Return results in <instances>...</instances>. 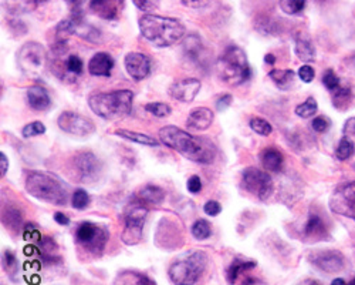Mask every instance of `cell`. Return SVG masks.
<instances>
[{"label":"cell","mask_w":355,"mask_h":285,"mask_svg":"<svg viewBox=\"0 0 355 285\" xmlns=\"http://www.w3.org/2000/svg\"><path fill=\"white\" fill-rule=\"evenodd\" d=\"M159 140L166 147L181 153L184 157L195 163L211 164L216 157V147L211 140L195 137L180 127H162L159 130Z\"/></svg>","instance_id":"6da1fadb"},{"label":"cell","mask_w":355,"mask_h":285,"mask_svg":"<svg viewBox=\"0 0 355 285\" xmlns=\"http://www.w3.org/2000/svg\"><path fill=\"white\" fill-rule=\"evenodd\" d=\"M139 32L144 39L157 47H169L185 36V26L173 17L158 15H144L138 20Z\"/></svg>","instance_id":"7a4b0ae2"},{"label":"cell","mask_w":355,"mask_h":285,"mask_svg":"<svg viewBox=\"0 0 355 285\" xmlns=\"http://www.w3.org/2000/svg\"><path fill=\"white\" fill-rule=\"evenodd\" d=\"M134 93L131 90H114L96 93L88 99V106L94 114L104 120H120L132 111Z\"/></svg>","instance_id":"3957f363"},{"label":"cell","mask_w":355,"mask_h":285,"mask_svg":"<svg viewBox=\"0 0 355 285\" xmlns=\"http://www.w3.org/2000/svg\"><path fill=\"white\" fill-rule=\"evenodd\" d=\"M26 191L40 202L54 206H66L67 188L54 174L46 171H31L24 183Z\"/></svg>","instance_id":"277c9868"},{"label":"cell","mask_w":355,"mask_h":285,"mask_svg":"<svg viewBox=\"0 0 355 285\" xmlns=\"http://www.w3.org/2000/svg\"><path fill=\"white\" fill-rule=\"evenodd\" d=\"M219 77L229 86H241L252 77L246 53L238 46H229L218 62Z\"/></svg>","instance_id":"5b68a950"},{"label":"cell","mask_w":355,"mask_h":285,"mask_svg":"<svg viewBox=\"0 0 355 285\" xmlns=\"http://www.w3.org/2000/svg\"><path fill=\"white\" fill-rule=\"evenodd\" d=\"M208 266V255L202 251H195L185 259L171 266L168 274L175 285H193L202 277Z\"/></svg>","instance_id":"8992f818"},{"label":"cell","mask_w":355,"mask_h":285,"mask_svg":"<svg viewBox=\"0 0 355 285\" xmlns=\"http://www.w3.org/2000/svg\"><path fill=\"white\" fill-rule=\"evenodd\" d=\"M17 66L24 76L39 79L47 67L46 49L37 42L24 43L17 51Z\"/></svg>","instance_id":"52a82bcc"},{"label":"cell","mask_w":355,"mask_h":285,"mask_svg":"<svg viewBox=\"0 0 355 285\" xmlns=\"http://www.w3.org/2000/svg\"><path fill=\"white\" fill-rule=\"evenodd\" d=\"M77 244L96 256H100L108 241V231L105 227L85 221L81 222L76 231Z\"/></svg>","instance_id":"ba28073f"},{"label":"cell","mask_w":355,"mask_h":285,"mask_svg":"<svg viewBox=\"0 0 355 285\" xmlns=\"http://www.w3.org/2000/svg\"><path fill=\"white\" fill-rule=\"evenodd\" d=\"M148 215V210L138 202L131 203L124 213V230L121 233V240L127 245H135L142 240L144 224Z\"/></svg>","instance_id":"9c48e42d"},{"label":"cell","mask_w":355,"mask_h":285,"mask_svg":"<svg viewBox=\"0 0 355 285\" xmlns=\"http://www.w3.org/2000/svg\"><path fill=\"white\" fill-rule=\"evenodd\" d=\"M242 186L249 194L259 198L260 202H266L275 190L272 177L266 171L256 167H248L243 171Z\"/></svg>","instance_id":"30bf717a"},{"label":"cell","mask_w":355,"mask_h":285,"mask_svg":"<svg viewBox=\"0 0 355 285\" xmlns=\"http://www.w3.org/2000/svg\"><path fill=\"white\" fill-rule=\"evenodd\" d=\"M330 209L333 213L355 221V181L336 187L330 197Z\"/></svg>","instance_id":"8fae6325"},{"label":"cell","mask_w":355,"mask_h":285,"mask_svg":"<svg viewBox=\"0 0 355 285\" xmlns=\"http://www.w3.org/2000/svg\"><path fill=\"white\" fill-rule=\"evenodd\" d=\"M57 126L64 133L77 137L92 136L96 131V124L90 119L74 111H63L57 119Z\"/></svg>","instance_id":"7c38bea8"},{"label":"cell","mask_w":355,"mask_h":285,"mask_svg":"<svg viewBox=\"0 0 355 285\" xmlns=\"http://www.w3.org/2000/svg\"><path fill=\"white\" fill-rule=\"evenodd\" d=\"M73 170L77 180L81 183H93L98 180L101 173V163L96 154L85 152L77 154L73 160Z\"/></svg>","instance_id":"4fadbf2b"},{"label":"cell","mask_w":355,"mask_h":285,"mask_svg":"<svg viewBox=\"0 0 355 285\" xmlns=\"http://www.w3.org/2000/svg\"><path fill=\"white\" fill-rule=\"evenodd\" d=\"M309 260L314 267L327 274L340 272L345 267L344 255L336 250L314 251L309 255Z\"/></svg>","instance_id":"5bb4252c"},{"label":"cell","mask_w":355,"mask_h":285,"mask_svg":"<svg viewBox=\"0 0 355 285\" xmlns=\"http://www.w3.org/2000/svg\"><path fill=\"white\" fill-rule=\"evenodd\" d=\"M124 65L127 69V73L131 79L135 81H141L146 79L151 73V60L144 53L131 51L125 56Z\"/></svg>","instance_id":"9a60e30c"},{"label":"cell","mask_w":355,"mask_h":285,"mask_svg":"<svg viewBox=\"0 0 355 285\" xmlns=\"http://www.w3.org/2000/svg\"><path fill=\"white\" fill-rule=\"evenodd\" d=\"M199 90H200V81L198 79L189 77V79H182L173 83L169 88V96L178 101L191 103L195 100Z\"/></svg>","instance_id":"2e32d148"},{"label":"cell","mask_w":355,"mask_h":285,"mask_svg":"<svg viewBox=\"0 0 355 285\" xmlns=\"http://www.w3.org/2000/svg\"><path fill=\"white\" fill-rule=\"evenodd\" d=\"M125 0H92L90 9L104 20H116L121 16Z\"/></svg>","instance_id":"e0dca14e"},{"label":"cell","mask_w":355,"mask_h":285,"mask_svg":"<svg viewBox=\"0 0 355 285\" xmlns=\"http://www.w3.org/2000/svg\"><path fill=\"white\" fill-rule=\"evenodd\" d=\"M112 67L114 59L105 51L96 53L92 57V60L88 62V73L97 77H110Z\"/></svg>","instance_id":"ac0fdd59"},{"label":"cell","mask_w":355,"mask_h":285,"mask_svg":"<svg viewBox=\"0 0 355 285\" xmlns=\"http://www.w3.org/2000/svg\"><path fill=\"white\" fill-rule=\"evenodd\" d=\"M214 119H215V114L211 108L198 107V108H193L189 113L187 124H188L189 129L202 131V130H206V129H209L212 126Z\"/></svg>","instance_id":"d6986e66"},{"label":"cell","mask_w":355,"mask_h":285,"mask_svg":"<svg viewBox=\"0 0 355 285\" xmlns=\"http://www.w3.org/2000/svg\"><path fill=\"white\" fill-rule=\"evenodd\" d=\"M27 103L31 106V108L36 111H44L51 106V99L47 93V90L42 86H33V88H28L27 93Z\"/></svg>","instance_id":"ffe728a7"},{"label":"cell","mask_w":355,"mask_h":285,"mask_svg":"<svg viewBox=\"0 0 355 285\" xmlns=\"http://www.w3.org/2000/svg\"><path fill=\"white\" fill-rule=\"evenodd\" d=\"M70 20H71V27H73V35H77L78 38H81L87 42H92V43H97L100 40L101 33L98 28L85 23L80 16H74Z\"/></svg>","instance_id":"44dd1931"},{"label":"cell","mask_w":355,"mask_h":285,"mask_svg":"<svg viewBox=\"0 0 355 285\" xmlns=\"http://www.w3.org/2000/svg\"><path fill=\"white\" fill-rule=\"evenodd\" d=\"M260 161L266 170L273 171V173H279V171H282V168L284 165V157H283L282 152H279L277 149H273V147L266 149L261 152Z\"/></svg>","instance_id":"7402d4cb"},{"label":"cell","mask_w":355,"mask_h":285,"mask_svg":"<svg viewBox=\"0 0 355 285\" xmlns=\"http://www.w3.org/2000/svg\"><path fill=\"white\" fill-rule=\"evenodd\" d=\"M44 2H47V0H6L5 8L10 15L19 16L33 12L40 3Z\"/></svg>","instance_id":"603a6c76"},{"label":"cell","mask_w":355,"mask_h":285,"mask_svg":"<svg viewBox=\"0 0 355 285\" xmlns=\"http://www.w3.org/2000/svg\"><path fill=\"white\" fill-rule=\"evenodd\" d=\"M304 236L311 240H322L327 236V227L320 215L311 214L304 225Z\"/></svg>","instance_id":"cb8c5ba5"},{"label":"cell","mask_w":355,"mask_h":285,"mask_svg":"<svg viewBox=\"0 0 355 285\" xmlns=\"http://www.w3.org/2000/svg\"><path fill=\"white\" fill-rule=\"evenodd\" d=\"M54 66L62 67V69L64 67V70L74 79L77 76H81L84 72V63L77 54H69L64 60L58 59V57H54Z\"/></svg>","instance_id":"d4e9b609"},{"label":"cell","mask_w":355,"mask_h":285,"mask_svg":"<svg viewBox=\"0 0 355 285\" xmlns=\"http://www.w3.org/2000/svg\"><path fill=\"white\" fill-rule=\"evenodd\" d=\"M256 266L257 264L254 261H248V260H241V259L233 260V263L229 266V268L226 271L227 282L234 284L241 275H243L246 271H250V270L256 268Z\"/></svg>","instance_id":"484cf974"},{"label":"cell","mask_w":355,"mask_h":285,"mask_svg":"<svg viewBox=\"0 0 355 285\" xmlns=\"http://www.w3.org/2000/svg\"><path fill=\"white\" fill-rule=\"evenodd\" d=\"M294 51H295V54H297L299 59L304 63H313L315 60V49H314L311 40L307 38L300 36L295 39Z\"/></svg>","instance_id":"4316f807"},{"label":"cell","mask_w":355,"mask_h":285,"mask_svg":"<svg viewBox=\"0 0 355 285\" xmlns=\"http://www.w3.org/2000/svg\"><path fill=\"white\" fill-rule=\"evenodd\" d=\"M114 285H157L150 277L135 271H124L115 278Z\"/></svg>","instance_id":"83f0119b"},{"label":"cell","mask_w":355,"mask_h":285,"mask_svg":"<svg viewBox=\"0 0 355 285\" xmlns=\"http://www.w3.org/2000/svg\"><path fill=\"white\" fill-rule=\"evenodd\" d=\"M116 136H120L125 140H130V141H134L137 142V145H142V146H150V147H157L158 146V141L151 137V136H146L144 133H137V131H130V130H124V129H120L115 131Z\"/></svg>","instance_id":"f1b7e54d"},{"label":"cell","mask_w":355,"mask_h":285,"mask_svg":"<svg viewBox=\"0 0 355 285\" xmlns=\"http://www.w3.org/2000/svg\"><path fill=\"white\" fill-rule=\"evenodd\" d=\"M139 197H141V200H144L145 203L158 206V204H161L164 202L165 191L161 187H158V186L150 184V186H145L139 191Z\"/></svg>","instance_id":"f546056e"},{"label":"cell","mask_w":355,"mask_h":285,"mask_svg":"<svg viewBox=\"0 0 355 285\" xmlns=\"http://www.w3.org/2000/svg\"><path fill=\"white\" fill-rule=\"evenodd\" d=\"M294 72L293 70H282V69H273L269 73V77L272 81L277 86L280 90H287L290 89V86L294 81Z\"/></svg>","instance_id":"4dcf8cb0"},{"label":"cell","mask_w":355,"mask_h":285,"mask_svg":"<svg viewBox=\"0 0 355 285\" xmlns=\"http://www.w3.org/2000/svg\"><path fill=\"white\" fill-rule=\"evenodd\" d=\"M352 101H354V95L351 92L349 88H340L334 92V96H333V106L336 108H338L340 111H344L347 108H349L352 106Z\"/></svg>","instance_id":"1f68e13d"},{"label":"cell","mask_w":355,"mask_h":285,"mask_svg":"<svg viewBox=\"0 0 355 285\" xmlns=\"http://www.w3.org/2000/svg\"><path fill=\"white\" fill-rule=\"evenodd\" d=\"M202 40L198 35H189L182 44V50L185 53V56L191 60H196L199 54L202 53Z\"/></svg>","instance_id":"d6a6232c"},{"label":"cell","mask_w":355,"mask_h":285,"mask_svg":"<svg viewBox=\"0 0 355 285\" xmlns=\"http://www.w3.org/2000/svg\"><path fill=\"white\" fill-rule=\"evenodd\" d=\"M191 233H192V236H193L196 240L202 241V240H206V238L211 237V234H212V227H211L209 221H206V220H203V218H199V220H196V221L193 222V225H192V228H191Z\"/></svg>","instance_id":"836d02e7"},{"label":"cell","mask_w":355,"mask_h":285,"mask_svg":"<svg viewBox=\"0 0 355 285\" xmlns=\"http://www.w3.org/2000/svg\"><path fill=\"white\" fill-rule=\"evenodd\" d=\"M317 110H318V104H317L315 99L309 97L304 103L295 107V114H297V116L302 119H310L317 113Z\"/></svg>","instance_id":"e575fe53"},{"label":"cell","mask_w":355,"mask_h":285,"mask_svg":"<svg viewBox=\"0 0 355 285\" xmlns=\"http://www.w3.org/2000/svg\"><path fill=\"white\" fill-rule=\"evenodd\" d=\"M280 8L287 15H299L306 8V0H279Z\"/></svg>","instance_id":"d590c367"},{"label":"cell","mask_w":355,"mask_h":285,"mask_svg":"<svg viewBox=\"0 0 355 285\" xmlns=\"http://www.w3.org/2000/svg\"><path fill=\"white\" fill-rule=\"evenodd\" d=\"M249 126H250V129L254 131V133H257V134H260V136H270L272 133H273V127H272V124L268 122V120H264V119H261V117H253L252 120H250V123H249Z\"/></svg>","instance_id":"8d00e7d4"},{"label":"cell","mask_w":355,"mask_h":285,"mask_svg":"<svg viewBox=\"0 0 355 285\" xmlns=\"http://www.w3.org/2000/svg\"><path fill=\"white\" fill-rule=\"evenodd\" d=\"M355 153V149L352 146V142L347 138V137H343L340 140V145L336 150V157L340 160V161H345L348 160L352 154Z\"/></svg>","instance_id":"74e56055"},{"label":"cell","mask_w":355,"mask_h":285,"mask_svg":"<svg viewBox=\"0 0 355 285\" xmlns=\"http://www.w3.org/2000/svg\"><path fill=\"white\" fill-rule=\"evenodd\" d=\"M145 110L148 113L154 114L155 117H159V119L168 117L169 114L172 113L171 106L166 104V103H148V104H145Z\"/></svg>","instance_id":"f35d334b"},{"label":"cell","mask_w":355,"mask_h":285,"mask_svg":"<svg viewBox=\"0 0 355 285\" xmlns=\"http://www.w3.org/2000/svg\"><path fill=\"white\" fill-rule=\"evenodd\" d=\"M71 204L76 210H84L85 207H88L90 204V195L83 188H78L74 191L73 197H71Z\"/></svg>","instance_id":"ab89813d"},{"label":"cell","mask_w":355,"mask_h":285,"mask_svg":"<svg viewBox=\"0 0 355 285\" xmlns=\"http://www.w3.org/2000/svg\"><path fill=\"white\" fill-rule=\"evenodd\" d=\"M46 133V126L42 122H33L31 124L24 126L21 134L24 138H31V137H36V136H42Z\"/></svg>","instance_id":"60d3db41"},{"label":"cell","mask_w":355,"mask_h":285,"mask_svg":"<svg viewBox=\"0 0 355 285\" xmlns=\"http://www.w3.org/2000/svg\"><path fill=\"white\" fill-rule=\"evenodd\" d=\"M322 83L330 92H336L340 88V79L334 70L329 69L322 76Z\"/></svg>","instance_id":"b9f144b4"},{"label":"cell","mask_w":355,"mask_h":285,"mask_svg":"<svg viewBox=\"0 0 355 285\" xmlns=\"http://www.w3.org/2000/svg\"><path fill=\"white\" fill-rule=\"evenodd\" d=\"M311 127L317 133H325L331 127V120L327 116H318V117L313 119Z\"/></svg>","instance_id":"7bdbcfd3"},{"label":"cell","mask_w":355,"mask_h":285,"mask_svg":"<svg viewBox=\"0 0 355 285\" xmlns=\"http://www.w3.org/2000/svg\"><path fill=\"white\" fill-rule=\"evenodd\" d=\"M3 268L9 274L15 272L16 268H17V259L12 251H5L3 252Z\"/></svg>","instance_id":"ee69618b"},{"label":"cell","mask_w":355,"mask_h":285,"mask_svg":"<svg viewBox=\"0 0 355 285\" xmlns=\"http://www.w3.org/2000/svg\"><path fill=\"white\" fill-rule=\"evenodd\" d=\"M132 2L139 10L146 13L155 10L159 6V0H132Z\"/></svg>","instance_id":"f6af8a7d"},{"label":"cell","mask_w":355,"mask_h":285,"mask_svg":"<svg viewBox=\"0 0 355 285\" xmlns=\"http://www.w3.org/2000/svg\"><path fill=\"white\" fill-rule=\"evenodd\" d=\"M344 137H347L355 149V117H351L344 124Z\"/></svg>","instance_id":"bcb514c9"},{"label":"cell","mask_w":355,"mask_h":285,"mask_svg":"<svg viewBox=\"0 0 355 285\" xmlns=\"http://www.w3.org/2000/svg\"><path fill=\"white\" fill-rule=\"evenodd\" d=\"M299 77L304 83H311L314 80V77H315V72H314V69L310 65H304V66H302L299 69Z\"/></svg>","instance_id":"7dc6e473"},{"label":"cell","mask_w":355,"mask_h":285,"mask_svg":"<svg viewBox=\"0 0 355 285\" xmlns=\"http://www.w3.org/2000/svg\"><path fill=\"white\" fill-rule=\"evenodd\" d=\"M203 211L211 217H216L222 211V206L218 202H215V200H209V202L203 206Z\"/></svg>","instance_id":"c3c4849f"},{"label":"cell","mask_w":355,"mask_h":285,"mask_svg":"<svg viewBox=\"0 0 355 285\" xmlns=\"http://www.w3.org/2000/svg\"><path fill=\"white\" fill-rule=\"evenodd\" d=\"M188 191L191 194H199L202 191V180L199 176H192L187 183Z\"/></svg>","instance_id":"681fc988"},{"label":"cell","mask_w":355,"mask_h":285,"mask_svg":"<svg viewBox=\"0 0 355 285\" xmlns=\"http://www.w3.org/2000/svg\"><path fill=\"white\" fill-rule=\"evenodd\" d=\"M181 2L191 9H202L205 6H208L211 0H181Z\"/></svg>","instance_id":"f907efd6"},{"label":"cell","mask_w":355,"mask_h":285,"mask_svg":"<svg viewBox=\"0 0 355 285\" xmlns=\"http://www.w3.org/2000/svg\"><path fill=\"white\" fill-rule=\"evenodd\" d=\"M233 103V97H232V95H223V96H220L219 99H218V101H216V108L218 110H226L227 107H230V104Z\"/></svg>","instance_id":"816d5d0a"},{"label":"cell","mask_w":355,"mask_h":285,"mask_svg":"<svg viewBox=\"0 0 355 285\" xmlns=\"http://www.w3.org/2000/svg\"><path fill=\"white\" fill-rule=\"evenodd\" d=\"M0 170H2V177H5L6 176V173H8V170H9V160H8V157H6V154L5 153H0Z\"/></svg>","instance_id":"f5cc1de1"},{"label":"cell","mask_w":355,"mask_h":285,"mask_svg":"<svg viewBox=\"0 0 355 285\" xmlns=\"http://www.w3.org/2000/svg\"><path fill=\"white\" fill-rule=\"evenodd\" d=\"M54 221L57 224H60V225H69L70 224V218L64 213H55L54 214Z\"/></svg>","instance_id":"db71d44e"},{"label":"cell","mask_w":355,"mask_h":285,"mask_svg":"<svg viewBox=\"0 0 355 285\" xmlns=\"http://www.w3.org/2000/svg\"><path fill=\"white\" fill-rule=\"evenodd\" d=\"M64 2L69 3L70 6H73L74 9H78L85 2V0H64Z\"/></svg>","instance_id":"11a10c76"},{"label":"cell","mask_w":355,"mask_h":285,"mask_svg":"<svg viewBox=\"0 0 355 285\" xmlns=\"http://www.w3.org/2000/svg\"><path fill=\"white\" fill-rule=\"evenodd\" d=\"M264 62L272 66V65H275V63H276V57H275L272 53H268V54L264 56Z\"/></svg>","instance_id":"9f6ffc18"},{"label":"cell","mask_w":355,"mask_h":285,"mask_svg":"<svg viewBox=\"0 0 355 285\" xmlns=\"http://www.w3.org/2000/svg\"><path fill=\"white\" fill-rule=\"evenodd\" d=\"M299 285H321L318 281H315V279H311V278H307V279H304V281H302Z\"/></svg>","instance_id":"6f0895ef"},{"label":"cell","mask_w":355,"mask_h":285,"mask_svg":"<svg viewBox=\"0 0 355 285\" xmlns=\"http://www.w3.org/2000/svg\"><path fill=\"white\" fill-rule=\"evenodd\" d=\"M257 284V279L256 278H252V277H248L243 282H242V285H256Z\"/></svg>","instance_id":"680465c9"},{"label":"cell","mask_w":355,"mask_h":285,"mask_svg":"<svg viewBox=\"0 0 355 285\" xmlns=\"http://www.w3.org/2000/svg\"><path fill=\"white\" fill-rule=\"evenodd\" d=\"M331 285H348L343 278H336L333 282H331Z\"/></svg>","instance_id":"91938a15"},{"label":"cell","mask_w":355,"mask_h":285,"mask_svg":"<svg viewBox=\"0 0 355 285\" xmlns=\"http://www.w3.org/2000/svg\"><path fill=\"white\" fill-rule=\"evenodd\" d=\"M348 285H355V278H354V279H352V281H351Z\"/></svg>","instance_id":"94428289"}]
</instances>
